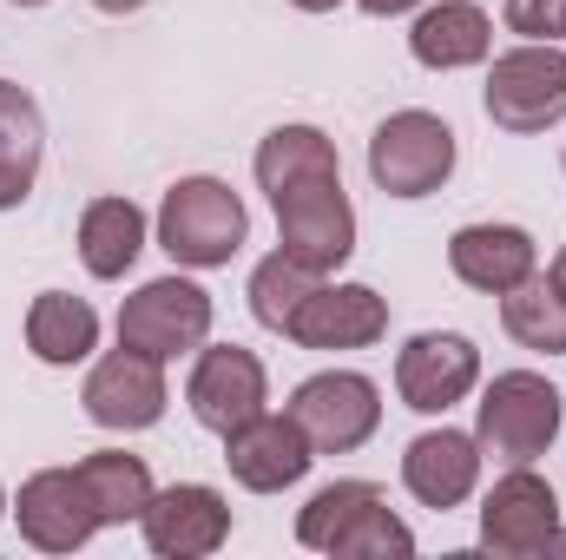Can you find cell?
<instances>
[{"mask_svg":"<svg viewBox=\"0 0 566 560\" xmlns=\"http://www.w3.org/2000/svg\"><path fill=\"white\" fill-rule=\"evenodd\" d=\"M316 283H323L316 271H303L296 258L271 251V258L251 271V317H258L264 330H277V336H283V330H290V317H296V303H303Z\"/></svg>","mask_w":566,"mask_h":560,"instance_id":"cell-25","label":"cell"},{"mask_svg":"<svg viewBox=\"0 0 566 560\" xmlns=\"http://www.w3.org/2000/svg\"><path fill=\"white\" fill-rule=\"evenodd\" d=\"M474 481H481V442L461 428H428L402 448V488L434 515L461 508L474 495Z\"/></svg>","mask_w":566,"mask_h":560,"instance_id":"cell-17","label":"cell"},{"mask_svg":"<svg viewBox=\"0 0 566 560\" xmlns=\"http://www.w3.org/2000/svg\"><path fill=\"white\" fill-rule=\"evenodd\" d=\"M205 336H211V290L191 278H151L119 303V343L158 363L205 350Z\"/></svg>","mask_w":566,"mask_h":560,"instance_id":"cell-6","label":"cell"},{"mask_svg":"<svg viewBox=\"0 0 566 560\" xmlns=\"http://www.w3.org/2000/svg\"><path fill=\"white\" fill-rule=\"evenodd\" d=\"M474 383H481V350L461 330H422L396 356V396L416 416H448Z\"/></svg>","mask_w":566,"mask_h":560,"instance_id":"cell-10","label":"cell"},{"mask_svg":"<svg viewBox=\"0 0 566 560\" xmlns=\"http://www.w3.org/2000/svg\"><path fill=\"white\" fill-rule=\"evenodd\" d=\"M560 40H566V33H560Z\"/></svg>","mask_w":566,"mask_h":560,"instance_id":"cell-34","label":"cell"},{"mask_svg":"<svg viewBox=\"0 0 566 560\" xmlns=\"http://www.w3.org/2000/svg\"><path fill=\"white\" fill-rule=\"evenodd\" d=\"M554 528H560V495L534 475V462L527 468H507L488 488V501H481V548L501 554V560L547 554Z\"/></svg>","mask_w":566,"mask_h":560,"instance_id":"cell-9","label":"cell"},{"mask_svg":"<svg viewBox=\"0 0 566 560\" xmlns=\"http://www.w3.org/2000/svg\"><path fill=\"white\" fill-rule=\"evenodd\" d=\"M40 152H46V120H40L33 93L0 80V211L27 205V191L40 178Z\"/></svg>","mask_w":566,"mask_h":560,"instance_id":"cell-21","label":"cell"},{"mask_svg":"<svg viewBox=\"0 0 566 560\" xmlns=\"http://www.w3.org/2000/svg\"><path fill=\"white\" fill-rule=\"evenodd\" d=\"M80 481H86V495H93V508H99L106 528L139 521L145 501L158 495V488H151V468H145L139 455H126V448H99V455H86V462H80Z\"/></svg>","mask_w":566,"mask_h":560,"instance_id":"cell-23","label":"cell"},{"mask_svg":"<svg viewBox=\"0 0 566 560\" xmlns=\"http://www.w3.org/2000/svg\"><path fill=\"white\" fill-rule=\"evenodd\" d=\"M145 251V211L133 198H93L80 211V265L93 278H126Z\"/></svg>","mask_w":566,"mask_h":560,"instance_id":"cell-22","label":"cell"},{"mask_svg":"<svg viewBox=\"0 0 566 560\" xmlns=\"http://www.w3.org/2000/svg\"><path fill=\"white\" fill-rule=\"evenodd\" d=\"M560 422H566V396L547 376H534V370H501V376L488 383L481 409H474V442H481V455H494V462H507V468H527V462H541V455L554 448Z\"/></svg>","mask_w":566,"mask_h":560,"instance_id":"cell-4","label":"cell"},{"mask_svg":"<svg viewBox=\"0 0 566 560\" xmlns=\"http://www.w3.org/2000/svg\"><path fill=\"white\" fill-rule=\"evenodd\" d=\"M13 515H20V535L40 554H73V548H86L106 528L99 508H93V495H86V481H80V468H40V475H27Z\"/></svg>","mask_w":566,"mask_h":560,"instance_id":"cell-13","label":"cell"},{"mask_svg":"<svg viewBox=\"0 0 566 560\" xmlns=\"http://www.w3.org/2000/svg\"><path fill=\"white\" fill-rule=\"evenodd\" d=\"M290 416L310 435L316 455H349L382 428V390L356 370H323L290 390Z\"/></svg>","mask_w":566,"mask_h":560,"instance_id":"cell-8","label":"cell"},{"mask_svg":"<svg viewBox=\"0 0 566 560\" xmlns=\"http://www.w3.org/2000/svg\"><path fill=\"white\" fill-rule=\"evenodd\" d=\"M185 403H191V416L205 422L211 435H231L238 422H251L271 403V376H264V363H258L251 350L211 343V350H198V363H191Z\"/></svg>","mask_w":566,"mask_h":560,"instance_id":"cell-14","label":"cell"},{"mask_svg":"<svg viewBox=\"0 0 566 560\" xmlns=\"http://www.w3.org/2000/svg\"><path fill=\"white\" fill-rule=\"evenodd\" d=\"M93 7H99V13H139L145 0H93Z\"/></svg>","mask_w":566,"mask_h":560,"instance_id":"cell-28","label":"cell"},{"mask_svg":"<svg viewBox=\"0 0 566 560\" xmlns=\"http://www.w3.org/2000/svg\"><path fill=\"white\" fill-rule=\"evenodd\" d=\"M27 350L53 370H73L99 350V310L86 297H66V290H40L33 310H27Z\"/></svg>","mask_w":566,"mask_h":560,"instance_id":"cell-20","label":"cell"},{"mask_svg":"<svg viewBox=\"0 0 566 560\" xmlns=\"http://www.w3.org/2000/svg\"><path fill=\"white\" fill-rule=\"evenodd\" d=\"M369 20H396V13H416V7H428V0H356Z\"/></svg>","mask_w":566,"mask_h":560,"instance_id":"cell-27","label":"cell"},{"mask_svg":"<svg viewBox=\"0 0 566 560\" xmlns=\"http://www.w3.org/2000/svg\"><path fill=\"white\" fill-rule=\"evenodd\" d=\"M224 462H231L238 488H251V495H283V488H296V481L310 475L316 448H310V435L296 428L290 409H283V416L258 409L251 422H238V428L224 435Z\"/></svg>","mask_w":566,"mask_h":560,"instance_id":"cell-16","label":"cell"},{"mask_svg":"<svg viewBox=\"0 0 566 560\" xmlns=\"http://www.w3.org/2000/svg\"><path fill=\"white\" fill-rule=\"evenodd\" d=\"M258 185L277 211V251L329 278L356 251V211L343 191V158L316 126H277L258 145Z\"/></svg>","mask_w":566,"mask_h":560,"instance_id":"cell-1","label":"cell"},{"mask_svg":"<svg viewBox=\"0 0 566 560\" xmlns=\"http://www.w3.org/2000/svg\"><path fill=\"white\" fill-rule=\"evenodd\" d=\"M283 336L303 350H369L389 336V297H376L369 283H316Z\"/></svg>","mask_w":566,"mask_h":560,"instance_id":"cell-15","label":"cell"},{"mask_svg":"<svg viewBox=\"0 0 566 560\" xmlns=\"http://www.w3.org/2000/svg\"><path fill=\"white\" fill-rule=\"evenodd\" d=\"M290 7H303V13H329V7H343V0H290Z\"/></svg>","mask_w":566,"mask_h":560,"instance_id":"cell-30","label":"cell"},{"mask_svg":"<svg viewBox=\"0 0 566 560\" xmlns=\"http://www.w3.org/2000/svg\"><path fill=\"white\" fill-rule=\"evenodd\" d=\"M409 53L422 60L428 73H461L481 66L494 53V20L474 0H428L409 27Z\"/></svg>","mask_w":566,"mask_h":560,"instance_id":"cell-19","label":"cell"},{"mask_svg":"<svg viewBox=\"0 0 566 560\" xmlns=\"http://www.w3.org/2000/svg\"><path fill=\"white\" fill-rule=\"evenodd\" d=\"M0 515H7V488H0Z\"/></svg>","mask_w":566,"mask_h":560,"instance_id":"cell-33","label":"cell"},{"mask_svg":"<svg viewBox=\"0 0 566 560\" xmlns=\"http://www.w3.org/2000/svg\"><path fill=\"white\" fill-rule=\"evenodd\" d=\"M488 120L501 133H547L566 120V46L554 40H527L514 53H501L488 66V93H481Z\"/></svg>","mask_w":566,"mask_h":560,"instance_id":"cell-5","label":"cell"},{"mask_svg":"<svg viewBox=\"0 0 566 560\" xmlns=\"http://www.w3.org/2000/svg\"><path fill=\"white\" fill-rule=\"evenodd\" d=\"M534 265H541V251H534V238L521 225H461L448 238V271L468 290H488V297L527 283Z\"/></svg>","mask_w":566,"mask_h":560,"instance_id":"cell-18","label":"cell"},{"mask_svg":"<svg viewBox=\"0 0 566 560\" xmlns=\"http://www.w3.org/2000/svg\"><path fill=\"white\" fill-rule=\"evenodd\" d=\"M13 7H46V0H13Z\"/></svg>","mask_w":566,"mask_h":560,"instance_id":"cell-32","label":"cell"},{"mask_svg":"<svg viewBox=\"0 0 566 560\" xmlns=\"http://www.w3.org/2000/svg\"><path fill=\"white\" fill-rule=\"evenodd\" d=\"M296 541L310 554L336 560H382V554H416L409 521L389 508V495L376 481H329L303 501L296 515Z\"/></svg>","mask_w":566,"mask_h":560,"instance_id":"cell-2","label":"cell"},{"mask_svg":"<svg viewBox=\"0 0 566 560\" xmlns=\"http://www.w3.org/2000/svg\"><path fill=\"white\" fill-rule=\"evenodd\" d=\"M80 403H86V416L99 422V428H119V435H139L151 422L165 416V403H171V390H165V363L158 356H145V350H113V356H99L93 363V376H86V390H80Z\"/></svg>","mask_w":566,"mask_h":560,"instance_id":"cell-12","label":"cell"},{"mask_svg":"<svg viewBox=\"0 0 566 560\" xmlns=\"http://www.w3.org/2000/svg\"><path fill=\"white\" fill-rule=\"evenodd\" d=\"M454 172V133L448 120H434L422 106L409 113H389L369 139V178L389 191V198H428L441 191Z\"/></svg>","mask_w":566,"mask_h":560,"instance_id":"cell-7","label":"cell"},{"mask_svg":"<svg viewBox=\"0 0 566 560\" xmlns=\"http://www.w3.org/2000/svg\"><path fill=\"white\" fill-rule=\"evenodd\" d=\"M547 554H566V528H554V541H547Z\"/></svg>","mask_w":566,"mask_h":560,"instance_id":"cell-31","label":"cell"},{"mask_svg":"<svg viewBox=\"0 0 566 560\" xmlns=\"http://www.w3.org/2000/svg\"><path fill=\"white\" fill-rule=\"evenodd\" d=\"M251 211L224 178H178L158 205V245L185 271H218L244 251Z\"/></svg>","mask_w":566,"mask_h":560,"instance_id":"cell-3","label":"cell"},{"mask_svg":"<svg viewBox=\"0 0 566 560\" xmlns=\"http://www.w3.org/2000/svg\"><path fill=\"white\" fill-rule=\"evenodd\" d=\"M139 528H145V548L151 554L205 560L231 541V501L218 488H205V481H178V488H158L145 501Z\"/></svg>","mask_w":566,"mask_h":560,"instance_id":"cell-11","label":"cell"},{"mask_svg":"<svg viewBox=\"0 0 566 560\" xmlns=\"http://www.w3.org/2000/svg\"><path fill=\"white\" fill-rule=\"evenodd\" d=\"M501 323H507V336H514L521 350H534V356H566V297L541 278V271L527 283H514V290H501Z\"/></svg>","mask_w":566,"mask_h":560,"instance_id":"cell-24","label":"cell"},{"mask_svg":"<svg viewBox=\"0 0 566 560\" xmlns=\"http://www.w3.org/2000/svg\"><path fill=\"white\" fill-rule=\"evenodd\" d=\"M507 27L527 40H560L566 33V0H507Z\"/></svg>","mask_w":566,"mask_h":560,"instance_id":"cell-26","label":"cell"},{"mask_svg":"<svg viewBox=\"0 0 566 560\" xmlns=\"http://www.w3.org/2000/svg\"><path fill=\"white\" fill-rule=\"evenodd\" d=\"M547 283H554V290L566 297V245H560V258H554V271H547Z\"/></svg>","mask_w":566,"mask_h":560,"instance_id":"cell-29","label":"cell"}]
</instances>
